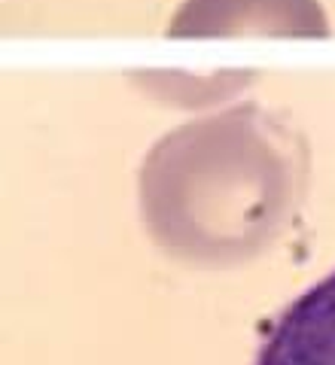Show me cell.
<instances>
[{
	"label": "cell",
	"mask_w": 335,
	"mask_h": 365,
	"mask_svg": "<svg viewBox=\"0 0 335 365\" xmlns=\"http://www.w3.org/2000/svg\"><path fill=\"white\" fill-rule=\"evenodd\" d=\"M253 365H335V271L284 307Z\"/></svg>",
	"instance_id": "cell-1"
}]
</instances>
